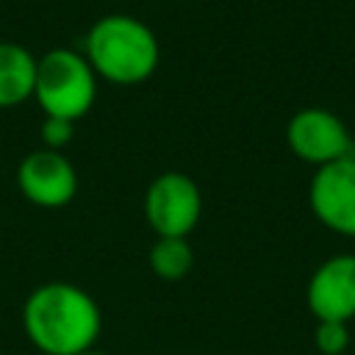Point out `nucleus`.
I'll return each instance as SVG.
<instances>
[{"label":"nucleus","mask_w":355,"mask_h":355,"mask_svg":"<svg viewBox=\"0 0 355 355\" xmlns=\"http://www.w3.org/2000/svg\"><path fill=\"white\" fill-rule=\"evenodd\" d=\"M308 311L316 322H349L355 316V255L336 252L324 258L305 288Z\"/></svg>","instance_id":"8"},{"label":"nucleus","mask_w":355,"mask_h":355,"mask_svg":"<svg viewBox=\"0 0 355 355\" xmlns=\"http://www.w3.org/2000/svg\"><path fill=\"white\" fill-rule=\"evenodd\" d=\"M308 202L324 227L355 239V155L316 166L308 186Z\"/></svg>","instance_id":"6"},{"label":"nucleus","mask_w":355,"mask_h":355,"mask_svg":"<svg viewBox=\"0 0 355 355\" xmlns=\"http://www.w3.org/2000/svg\"><path fill=\"white\" fill-rule=\"evenodd\" d=\"M286 144L300 161L313 166H324L347 155H355V139L344 125V119L319 105L300 108L288 119Z\"/></svg>","instance_id":"5"},{"label":"nucleus","mask_w":355,"mask_h":355,"mask_svg":"<svg viewBox=\"0 0 355 355\" xmlns=\"http://www.w3.org/2000/svg\"><path fill=\"white\" fill-rule=\"evenodd\" d=\"M36 55L17 44L0 42V108H17L33 97Z\"/></svg>","instance_id":"9"},{"label":"nucleus","mask_w":355,"mask_h":355,"mask_svg":"<svg viewBox=\"0 0 355 355\" xmlns=\"http://www.w3.org/2000/svg\"><path fill=\"white\" fill-rule=\"evenodd\" d=\"M72 136H75V122L44 116L39 125V139H42V147L47 150H64L72 141Z\"/></svg>","instance_id":"12"},{"label":"nucleus","mask_w":355,"mask_h":355,"mask_svg":"<svg viewBox=\"0 0 355 355\" xmlns=\"http://www.w3.org/2000/svg\"><path fill=\"white\" fill-rule=\"evenodd\" d=\"M147 263L155 272V277L175 283L183 280L191 266H194V250L189 244V239H172V236H155L150 252H147Z\"/></svg>","instance_id":"10"},{"label":"nucleus","mask_w":355,"mask_h":355,"mask_svg":"<svg viewBox=\"0 0 355 355\" xmlns=\"http://www.w3.org/2000/svg\"><path fill=\"white\" fill-rule=\"evenodd\" d=\"M97 97V75L83 53L53 47L36 58L33 100L44 116L78 122Z\"/></svg>","instance_id":"3"},{"label":"nucleus","mask_w":355,"mask_h":355,"mask_svg":"<svg viewBox=\"0 0 355 355\" xmlns=\"http://www.w3.org/2000/svg\"><path fill=\"white\" fill-rule=\"evenodd\" d=\"M22 330L44 355H75L92 349L103 330L97 300L75 283L50 280L22 302Z\"/></svg>","instance_id":"1"},{"label":"nucleus","mask_w":355,"mask_h":355,"mask_svg":"<svg viewBox=\"0 0 355 355\" xmlns=\"http://www.w3.org/2000/svg\"><path fill=\"white\" fill-rule=\"evenodd\" d=\"M313 344L322 355H341L349 347V327L344 322H316Z\"/></svg>","instance_id":"11"},{"label":"nucleus","mask_w":355,"mask_h":355,"mask_svg":"<svg viewBox=\"0 0 355 355\" xmlns=\"http://www.w3.org/2000/svg\"><path fill=\"white\" fill-rule=\"evenodd\" d=\"M17 189L39 208H64L78 194V172L61 150L39 147L19 161Z\"/></svg>","instance_id":"7"},{"label":"nucleus","mask_w":355,"mask_h":355,"mask_svg":"<svg viewBox=\"0 0 355 355\" xmlns=\"http://www.w3.org/2000/svg\"><path fill=\"white\" fill-rule=\"evenodd\" d=\"M75 355H108V352H100V349L92 347V349H83V352H75Z\"/></svg>","instance_id":"13"},{"label":"nucleus","mask_w":355,"mask_h":355,"mask_svg":"<svg viewBox=\"0 0 355 355\" xmlns=\"http://www.w3.org/2000/svg\"><path fill=\"white\" fill-rule=\"evenodd\" d=\"M83 55L92 64L97 80L136 86L155 75L161 44L147 22L133 14L114 11L94 19L83 39Z\"/></svg>","instance_id":"2"},{"label":"nucleus","mask_w":355,"mask_h":355,"mask_svg":"<svg viewBox=\"0 0 355 355\" xmlns=\"http://www.w3.org/2000/svg\"><path fill=\"white\" fill-rule=\"evenodd\" d=\"M141 208L155 236L186 239L202 216V194L189 175L172 169L150 180Z\"/></svg>","instance_id":"4"}]
</instances>
